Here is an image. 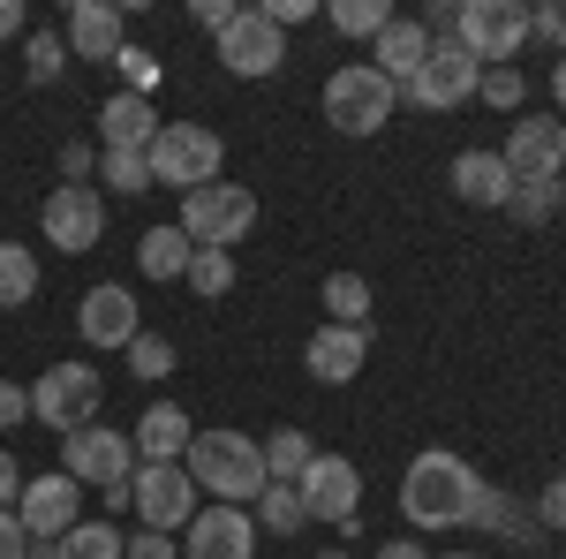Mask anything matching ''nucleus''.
<instances>
[{
    "instance_id": "obj_49",
    "label": "nucleus",
    "mask_w": 566,
    "mask_h": 559,
    "mask_svg": "<svg viewBox=\"0 0 566 559\" xmlns=\"http://www.w3.org/2000/svg\"><path fill=\"white\" fill-rule=\"evenodd\" d=\"M552 99H559V114H566V61L552 69Z\"/></svg>"
},
{
    "instance_id": "obj_42",
    "label": "nucleus",
    "mask_w": 566,
    "mask_h": 559,
    "mask_svg": "<svg viewBox=\"0 0 566 559\" xmlns=\"http://www.w3.org/2000/svg\"><path fill=\"white\" fill-rule=\"evenodd\" d=\"M264 23H272V31H295V23H310V15H317V0H272V8H258Z\"/></svg>"
},
{
    "instance_id": "obj_33",
    "label": "nucleus",
    "mask_w": 566,
    "mask_h": 559,
    "mask_svg": "<svg viewBox=\"0 0 566 559\" xmlns=\"http://www.w3.org/2000/svg\"><path fill=\"white\" fill-rule=\"evenodd\" d=\"M122 355H129V371L144 379V386H159V379L175 371V341H167V333H136Z\"/></svg>"
},
{
    "instance_id": "obj_1",
    "label": "nucleus",
    "mask_w": 566,
    "mask_h": 559,
    "mask_svg": "<svg viewBox=\"0 0 566 559\" xmlns=\"http://www.w3.org/2000/svg\"><path fill=\"white\" fill-rule=\"evenodd\" d=\"M483 484L453 446H423L416 462H408V476H400V515H408V529H476V507H483Z\"/></svg>"
},
{
    "instance_id": "obj_3",
    "label": "nucleus",
    "mask_w": 566,
    "mask_h": 559,
    "mask_svg": "<svg viewBox=\"0 0 566 559\" xmlns=\"http://www.w3.org/2000/svg\"><path fill=\"white\" fill-rule=\"evenodd\" d=\"M219 159H227V144H219L205 122H159L151 136V152H144V167H151V189H205L219 182Z\"/></svg>"
},
{
    "instance_id": "obj_13",
    "label": "nucleus",
    "mask_w": 566,
    "mask_h": 559,
    "mask_svg": "<svg viewBox=\"0 0 566 559\" xmlns=\"http://www.w3.org/2000/svg\"><path fill=\"white\" fill-rule=\"evenodd\" d=\"M39 227H45V242H53L61 258H84V250H98V235H106V197H98L91 182H84V189L61 182V189L45 197Z\"/></svg>"
},
{
    "instance_id": "obj_31",
    "label": "nucleus",
    "mask_w": 566,
    "mask_h": 559,
    "mask_svg": "<svg viewBox=\"0 0 566 559\" xmlns=\"http://www.w3.org/2000/svg\"><path fill=\"white\" fill-rule=\"evenodd\" d=\"M98 182H106L114 197H144V189H151V167H144V152H106V144H98Z\"/></svg>"
},
{
    "instance_id": "obj_21",
    "label": "nucleus",
    "mask_w": 566,
    "mask_h": 559,
    "mask_svg": "<svg viewBox=\"0 0 566 559\" xmlns=\"http://www.w3.org/2000/svg\"><path fill=\"white\" fill-rule=\"evenodd\" d=\"M189 438H197V424L181 416V401H151V408L136 416V431H129L136 462H181V454H189Z\"/></svg>"
},
{
    "instance_id": "obj_41",
    "label": "nucleus",
    "mask_w": 566,
    "mask_h": 559,
    "mask_svg": "<svg viewBox=\"0 0 566 559\" xmlns=\"http://www.w3.org/2000/svg\"><path fill=\"white\" fill-rule=\"evenodd\" d=\"M31 424V386H15V379H0V431Z\"/></svg>"
},
{
    "instance_id": "obj_26",
    "label": "nucleus",
    "mask_w": 566,
    "mask_h": 559,
    "mask_svg": "<svg viewBox=\"0 0 566 559\" xmlns=\"http://www.w3.org/2000/svg\"><path fill=\"white\" fill-rule=\"evenodd\" d=\"M250 521H258V537H295L303 529V491L295 484H264L258 491V507H250Z\"/></svg>"
},
{
    "instance_id": "obj_38",
    "label": "nucleus",
    "mask_w": 566,
    "mask_h": 559,
    "mask_svg": "<svg viewBox=\"0 0 566 559\" xmlns=\"http://www.w3.org/2000/svg\"><path fill=\"white\" fill-rule=\"evenodd\" d=\"M476 521H483V529H506V537H522V529H528V515L514 507V499H506V491H483Z\"/></svg>"
},
{
    "instance_id": "obj_23",
    "label": "nucleus",
    "mask_w": 566,
    "mask_h": 559,
    "mask_svg": "<svg viewBox=\"0 0 566 559\" xmlns=\"http://www.w3.org/2000/svg\"><path fill=\"white\" fill-rule=\"evenodd\" d=\"M98 136H106V152H151V136H159V114H151V99H136V91H114V99L98 106Z\"/></svg>"
},
{
    "instance_id": "obj_9",
    "label": "nucleus",
    "mask_w": 566,
    "mask_h": 559,
    "mask_svg": "<svg viewBox=\"0 0 566 559\" xmlns=\"http://www.w3.org/2000/svg\"><path fill=\"white\" fill-rule=\"evenodd\" d=\"M453 39L469 45L483 69H514V53L528 45V8L522 0H461Z\"/></svg>"
},
{
    "instance_id": "obj_30",
    "label": "nucleus",
    "mask_w": 566,
    "mask_h": 559,
    "mask_svg": "<svg viewBox=\"0 0 566 559\" xmlns=\"http://www.w3.org/2000/svg\"><path fill=\"white\" fill-rule=\"evenodd\" d=\"M61 69H69V39L61 31H31L23 39V76L31 84H61Z\"/></svg>"
},
{
    "instance_id": "obj_28",
    "label": "nucleus",
    "mask_w": 566,
    "mask_h": 559,
    "mask_svg": "<svg viewBox=\"0 0 566 559\" xmlns=\"http://www.w3.org/2000/svg\"><path fill=\"white\" fill-rule=\"evenodd\" d=\"M325 325H370V280L363 272H333L325 280Z\"/></svg>"
},
{
    "instance_id": "obj_51",
    "label": "nucleus",
    "mask_w": 566,
    "mask_h": 559,
    "mask_svg": "<svg viewBox=\"0 0 566 559\" xmlns=\"http://www.w3.org/2000/svg\"><path fill=\"white\" fill-rule=\"evenodd\" d=\"M552 39H559V45H566V8H559V31H552Z\"/></svg>"
},
{
    "instance_id": "obj_27",
    "label": "nucleus",
    "mask_w": 566,
    "mask_h": 559,
    "mask_svg": "<svg viewBox=\"0 0 566 559\" xmlns=\"http://www.w3.org/2000/svg\"><path fill=\"white\" fill-rule=\"evenodd\" d=\"M317 462V446H310V431H272L264 438V469H272V484H303V469Z\"/></svg>"
},
{
    "instance_id": "obj_53",
    "label": "nucleus",
    "mask_w": 566,
    "mask_h": 559,
    "mask_svg": "<svg viewBox=\"0 0 566 559\" xmlns=\"http://www.w3.org/2000/svg\"><path fill=\"white\" fill-rule=\"evenodd\" d=\"M317 559H348V552H317Z\"/></svg>"
},
{
    "instance_id": "obj_52",
    "label": "nucleus",
    "mask_w": 566,
    "mask_h": 559,
    "mask_svg": "<svg viewBox=\"0 0 566 559\" xmlns=\"http://www.w3.org/2000/svg\"><path fill=\"white\" fill-rule=\"evenodd\" d=\"M559 213H566V174H559Z\"/></svg>"
},
{
    "instance_id": "obj_43",
    "label": "nucleus",
    "mask_w": 566,
    "mask_h": 559,
    "mask_svg": "<svg viewBox=\"0 0 566 559\" xmlns=\"http://www.w3.org/2000/svg\"><path fill=\"white\" fill-rule=\"evenodd\" d=\"M536 521H544V529H566V469L544 484V499H536Z\"/></svg>"
},
{
    "instance_id": "obj_50",
    "label": "nucleus",
    "mask_w": 566,
    "mask_h": 559,
    "mask_svg": "<svg viewBox=\"0 0 566 559\" xmlns=\"http://www.w3.org/2000/svg\"><path fill=\"white\" fill-rule=\"evenodd\" d=\"M438 559H491V552H438Z\"/></svg>"
},
{
    "instance_id": "obj_4",
    "label": "nucleus",
    "mask_w": 566,
    "mask_h": 559,
    "mask_svg": "<svg viewBox=\"0 0 566 559\" xmlns=\"http://www.w3.org/2000/svg\"><path fill=\"white\" fill-rule=\"evenodd\" d=\"M61 476H76V484H98V491H106V507H129V476H136L129 431H114V424L69 431V438H61Z\"/></svg>"
},
{
    "instance_id": "obj_25",
    "label": "nucleus",
    "mask_w": 566,
    "mask_h": 559,
    "mask_svg": "<svg viewBox=\"0 0 566 559\" xmlns=\"http://www.w3.org/2000/svg\"><path fill=\"white\" fill-rule=\"evenodd\" d=\"M31 559H122V529H114V521H76L69 537L31 545Z\"/></svg>"
},
{
    "instance_id": "obj_16",
    "label": "nucleus",
    "mask_w": 566,
    "mask_h": 559,
    "mask_svg": "<svg viewBox=\"0 0 566 559\" xmlns=\"http://www.w3.org/2000/svg\"><path fill=\"white\" fill-rule=\"evenodd\" d=\"M499 159H506L514 182H559V174H566V122H544V114L514 122Z\"/></svg>"
},
{
    "instance_id": "obj_11",
    "label": "nucleus",
    "mask_w": 566,
    "mask_h": 559,
    "mask_svg": "<svg viewBox=\"0 0 566 559\" xmlns=\"http://www.w3.org/2000/svg\"><path fill=\"white\" fill-rule=\"evenodd\" d=\"M295 491H303V515L310 521H333V529H348V537H355V515H363V469H355L348 454H317Z\"/></svg>"
},
{
    "instance_id": "obj_6",
    "label": "nucleus",
    "mask_w": 566,
    "mask_h": 559,
    "mask_svg": "<svg viewBox=\"0 0 566 559\" xmlns=\"http://www.w3.org/2000/svg\"><path fill=\"white\" fill-rule=\"evenodd\" d=\"M392 106H400V91H392L370 61H340V69L325 76V122L340 136H378L392 122Z\"/></svg>"
},
{
    "instance_id": "obj_2",
    "label": "nucleus",
    "mask_w": 566,
    "mask_h": 559,
    "mask_svg": "<svg viewBox=\"0 0 566 559\" xmlns=\"http://www.w3.org/2000/svg\"><path fill=\"white\" fill-rule=\"evenodd\" d=\"M181 469H189L197 491H212L219 507H258V491L272 484L264 438H250V431H197L189 454H181Z\"/></svg>"
},
{
    "instance_id": "obj_19",
    "label": "nucleus",
    "mask_w": 566,
    "mask_h": 559,
    "mask_svg": "<svg viewBox=\"0 0 566 559\" xmlns=\"http://www.w3.org/2000/svg\"><path fill=\"white\" fill-rule=\"evenodd\" d=\"M423 61H431V31H423V23H408V15H392L386 31L370 39V69H378L392 91L416 84V76H423Z\"/></svg>"
},
{
    "instance_id": "obj_20",
    "label": "nucleus",
    "mask_w": 566,
    "mask_h": 559,
    "mask_svg": "<svg viewBox=\"0 0 566 559\" xmlns=\"http://www.w3.org/2000/svg\"><path fill=\"white\" fill-rule=\"evenodd\" d=\"M122 8L114 0H76L69 8V61H114L122 53Z\"/></svg>"
},
{
    "instance_id": "obj_44",
    "label": "nucleus",
    "mask_w": 566,
    "mask_h": 559,
    "mask_svg": "<svg viewBox=\"0 0 566 559\" xmlns=\"http://www.w3.org/2000/svg\"><path fill=\"white\" fill-rule=\"evenodd\" d=\"M0 559H31V537H23L15 507H0Z\"/></svg>"
},
{
    "instance_id": "obj_40",
    "label": "nucleus",
    "mask_w": 566,
    "mask_h": 559,
    "mask_svg": "<svg viewBox=\"0 0 566 559\" xmlns=\"http://www.w3.org/2000/svg\"><path fill=\"white\" fill-rule=\"evenodd\" d=\"M61 182H76V189L98 182V152L91 144H61Z\"/></svg>"
},
{
    "instance_id": "obj_32",
    "label": "nucleus",
    "mask_w": 566,
    "mask_h": 559,
    "mask_svg": "<svg viewBox=\"0 0 566 559\" xmlns=\"http://www.w3.org/2000/svg\"><path fill=\"white\" fill-rule=\"evenodd\" d=\"M325 15H333V31H348V39H378V31L392 23L386 0H333Z\"/></svg>"
},
{
    "instance_id": "obj_37",
    "label": "nucleus",
    "mask_w": 566,
    "mask_h": 559,
    "mask_svg": "<svg viewBox=\"0 0 566 559\" xmlns=\"http://www.w3.org/2000/svg\"><path fill=\"white\" fill-rule=\"evenodd\" d=\"M483 99H491V106H499V114H514V106H522V99H528V76H522V69H483Z\"/></svg>"
},
{
    "instance_id": "obj_47",
    "label": "nucleus",
    "mask_w": 566,
    "mask_h": 559,
    "mask_svg": "<svg viewBox=\"0 0 566 559\" xmlns=\"http://www.w3.org/2000/svg\"><path fill=\"white\" fill-rule=\"evenodd\" d=\"M23 23H31V15H23V0H0V39H15Z\"/></svg>"
},
{
    "instance_id": "obj_14",
    "label": "nucleus",
    "mask_w": 566,
    "mask_h": 559,
    "mask_svg": "<svg viewBox=\"0 0 566 559\" xmlns=\"http://www.w3.org/2000/svg\"><path fill=\"white\" fill-rule=\"evenodd\" d=\"M280 61H287V31H272L258 8H242V15L219 31V69L242 76V84H264Z\"/></svg>"
},
{
    "instance_id": "obj_12",
    "label": "nucleus",
    "mask_w": 566,
    "mask_h": 559,
    "mask_svg": "<svg viewBox=\"0 0 566 559\" xmlns=\"http://www.w3.org/2000/svg\"><path fill=\"white\" fill-rule=\"evenodd\" d=\"M15 521H23V537L31 545H53V537H69L76 521H84V484L76 476H23V499H15Z\"/></svg>"
},
{
    "instance_id": "obj_7",
    "label": "nucleus",
    "mask_w": 566,
    "mask_h": 559,
    "mask_svg": "<svg viewBox=\"0 0 566 559\" xmlns=\"http://www.w3.org/2000/svg\"><path fill=\"white\" fill-rule=\"evenodd\" d=\"M98 401H106V379H98L91 363H45L39 386H31V424L69 438V431L98 424Z\"/></svg>"
},
{
    "instance_id": "obj_22",
    "label": "nucleus",
    "mask_w": 566,
    "mask_h": 559,
    "mask_svg": "<svg viewBox=\"0 0 566 559\" xmlns=\"http://www.w3.org/2000/svg\"><path fill=\"white\" fill-rule=\"evenodd\" d=\"M453 197H461V205H483V213H506L514 174H506L499 152H461V159H453Z\"/></svg>"
},
{
    "instance_id": "obj_24",
    "label": "nucleus",
    "mask_w": 566,
    "mask_h": 559,
    "mask_svg": "<svg viewBox=\"0 0 566 559\" xmlns=\"http://www.w3.org/2000/svg\"><path fill=\"white\" fill-rule=\"evenodd\" d=\"M189 258H197V242L181 227H144L136 235V272L144 280H189Z\"/></svg>"
},
{
    "instance_id": "obj_15",
    "label": "nucleus",
    "mask_w": 566,
    "mask_h": 559,
    "mask_svg": "<svg viewBox=\"0 0 566 559\" xmlns=\"http://www.w3.org/2000/svg\"><path fill=\"white\" fill-rule=\"evenodd\" d=\"M258 521L250 507H197V521L181 529V559H258Z\"/></svg>"
},
{
    "instance_id": "obj_36",
    "label": "nucleus",
    "mask_w": 566,
    "mask_h": 559,
    "mask_svg": "<svg viewBox=\"0 0 566 559\" xmlns=\"http://www.w3.org/2000/svg\"><path fill=\"white\" fill-rule=\"evenodd\" d=\"M114 69H122V91L151 99V84H159V53H144V45H122V53H114Z\"/></svg>"
},
{
    "instance_id": "obj_48",
    "label": "nucleus",
    "mask_w": 566,
    "mask_h": 559,
    "mask_svg": "<svg viewBox=\"0 0 566 559\" xmlns=\"http://www.w3.org/2000/svg\"><path fill=\"white\" fill-rule=\"evenodd\" d=\"M378 559H431V552H423L416 537H400V545H386V552H378Z\"/></svg>"
},
{
    "instance_id": "obj_39",
    "label": "nucleus",
    "mask_w": 566,
    "mask_h": 559,
    "mask_svg": "<svg viewBox=\"0 0 566 559\" xmlns=\"http://www.w3.org/2000/svg\"><path fill=\"white\" fill-rule=\"evenodd\" d=\"M122 559H181V545L167 529H136V537H122Z\"/></svg>"
},
{
    "instance_id": "obj_17",
    "label": "nucleus",
    "mask_w": 566,
    "mask_h": 559,
    "mask_svg": "<svg viewBox=\"0 0 566 559\" xmlns=\"http://www.w3.org/2000/svg\"><path fill=\"white\" fill-rule=\"evenodd\" d=\"M76 333H84L91 348H129L136 333H144V302H136V288L98 280V288L84 296V310H76Z\"/></svg>"
},
{
    "instance_id": "obj_18",
    "label": "nucleus",
    "mask_w": 566,
    "mask_h": 559,
    "mask_svg": "<svg viewBox=\"0 0 566 559\" xmlns=\"http://www.w3.org/2000/svg\"><path fill=\"white\" fill-rule=\"evenodd\" d=\"M310 379L317 386H348V379H363V363H370V325H317L303 348Z\"/></svg>"
},
{
    "instance_id": "obj_34",
    "label": "nucleus",
    "mask_w": 566,
    "mask_h": 559,
    "mask_svg": "<svg viewBox=\"0 0 566 559\" xmlns=\"http://www.w3.org/2000/svg\"><path fill=\"white\" fill-rule=\"evenodd\" d=\"M506 213L522 219V227H544V219L559 213V182H514V197H506Z\"/></svg>"
},
{
    "instance_id": "obj_35",
    "label": "nucleus",
    "mask_w": 566,
    "mask_h": 559,
    "mask_svg": "<svg viewBox=\"0 0 566 559\" xmlns=\"http://www.w3.org/2000/svg\"><path fill=\"white\" fill-rule=\"evenodd\" d=\"M189 288L197 296H227L234 288V250H197L189 258Z\"/></svg>"
},
{
    "instance_id": "obj_46",
    "label": "nucleus",
    "mask_w": 566,
    "mask_h": 559,
    "mask_svg": "<svg viewBox=\"0 0 566 559\" xmlns=\"http://www.w3.org/2000/svg\"><path fill=\"white\" fill-rule=\"evenodd\" d=\"M23 499V469H15V454L0 446V507H15Z\"/></svg>"
},
{
    "instance_id": "obj_29",
    "label": "nucleus",
    "mask_w": 566,
    "mask_h": 559,
    "mask_svg": "<svg viewBox=\"0 0 566 559\" xmlns=\"http://www.w3.org/2000/svg\"><path fill=\"white\" fill-rule=\"evenodd\" d=\"M39 296V258L23 242H0V310H23Z\"/></svg>"
},
{
    "instance_id": "obj_45",
    "label": "nucleus",
    "mask_w": 566,
    "mask_h": 559,
    "mask_svg": "<svg viewBox=\"0 0 566 559\" xmlns=\"http://www.w3.org/2000/svg\"><path fill=\"white\" fill-rule=\"evenodd\" d=\"M189 15H197V23H205V31H227V23H234V15H242V8H234V0H197V8H189Z\"/></svg>"
},
{
    "instance_id": "obj_8",
    "label": "nucleus",
    "mask_w": 566,
    "mask_h": 559,
    "mask_svg": "<svg viewBox=\"0 0 566 559\" xmlns=\"http://www.w3.org/2000/svg\"><path fill=\"white\" fill-rule=\"evenodd\" d=\"M197 484H189V469L181 462H136V476H129V507H136V521L144 529H189L197 521Z\"/></svg>"
},
{
    "instance_id": "obj_10",
    "label": "nucleus",
    "mask_w": 566,
    "mask_h": 559,
    "mask_svg": "<svg viewBox=\"0 0 566 559\" xmlns=\"http://www.w3.org/2000/svg\"><path fill=\"white\" fill-rule=\"evenodd\" d=\"M476 84H483V61L469 53L461 39H431V61H423V76L400 91L416 114H453L461 99H476Z\"/></svg>"
},
{
    "instance_id": "obj_5",
    "label": "nucleus",
    "mask_w": 566,
    "mask_h": 559,
    "mask_svg": "<svg viewBox=\"0 0 566 559\" xmlns=\"http://www.w3.org/2000/svg\"><path fill=\"white\" fill-rule=\"evenodd\" d=\"M175 227L197 250H234V242H250V227H258V189H242V182H205V189L181 197Z\"/></svg>"
}]
</instances>
